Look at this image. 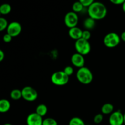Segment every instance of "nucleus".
I'll return each instance as SVG.
<instances>
[{
	"label": "nucleus",
	"instance_id": "obj_15",
	"mask_svg": "<svg viewBox=\"0 0 125 125\" xmlns=\"http://www.w3.org/2000/svg\"><path fill=\"white\" fill-rule=\"evenodd\" d=\"M48 112V107L44 104H40L38 105L37 107H36V110H35V113L37 114L42 117H44L46 115Z\"/></svg>",
	"mask_w": 125,
	"mask_h": 125
},
{
	"label": "nucleus",
	"instance_id": "obj_16",
	"mask_svg": "<svg viewBox=\"0 0 125 125\" xmlns=\"http://www.w3.org/2000/svg\"><path fill=\"white\" fill-rule=\"evenodd\" d=\"M101 111L103 114H111L114 112V106L111 103H106L101 107Z\"/></svg>",
	"mask_w": 125,
	"mask_h": 125
},
{
	"label": "nucleus",
	"instance_id": "obj_3",
	"mask_svg": "<svg viewBox=\"0 0 125 125\" xmlns=\"http://www.w3.org/2000/svg\"><path fill=\"white\" fill-rule=\"evenodd\" d=\"M51 81L52 83L57 86L66 85L69 81V76L63 71H57L51 75Z\"/></svg>",
	"mask_w": 125,
	"mask_h": 125
},
{
	"label": "nucleus",
	"instance_id": "obj_7",
	"mask_svg": "<svg viewBox=\"0 0 125 125\" xmlns=\"http://www.w3.org/2000/svg\"><path fill=\"white\" fill-rule=\"evenodd\" d=\"M79 21V17L76 13L73 12H69L66 13L64 18V23L66 26L69 29L77 26Z\"/></svg>",
	"mask_w": 125,
	"mask_h": 125
},
{
	"label": "nucleus",
	"instance_id": "obj_5",
	"mask_svg": "<svg viewBox=\"0 0 125 125\" xmlns=\"http://www.w3.org/2000/svg\"><path fill=\"white\" fill-rule=\"evenodd\" d=\"M120 37L115 32H110L106 34L104 38V44L107 48H115L119 45Z\"/></svg>",
	"mask_w": 125,
	"mask_h": 125
},
{
	"label": "nucleus",
	"instance_id": "obj_17",
	"mask_svg": "<svg viewBox=\"0 0 125 125\" xmlns=\"http://www.w3.org/2000/svg\"><path fill=\"white\" fill-rule=\"evenodd\" d=\"M10 98L13 100H18L22 98V92L21 90L20 89H13L11 91Z\"/></svg>",
	"mask_w": 125,
	"mask_h": 125
},
{
	"label": "nucleus",
	"instance_id": "obj_14",
	"mask_svg": "<svg viewBox=\"0 0 125 125\" xmlns=\"http://www.w3.org/2000/svg\"><path fill=\"white\" fill-rule=\"evenodd\" d=\"M95 24H96V22L95 20L90 17L85 18L84 21V27L86 29V30L88 31L94 29L95 26Z\"/></svg>",
	"mask_w": 125,
	"mask_h": 125
},
{
	"label": "nucleus",
	"instance_id": "obj_10",
	"mask_svg": "<svg viewBox=\"0 0 125 125\" xmlns=\"http://www.w3.org/2000/svg\"><path fill=\"white\" fill-rule=\"evenodd\" d=\"M42 117L35 112L31 113L26 118L27 125H43Z\"/></svg>",
	"mask_w": 125,
	"mask_h": 125
},
{
	"label": "nucleus",
	"instance_id": "obj_22",
	"mask_svg": "<svg viewBox=\"0 0 125 125\" xmlns=\"http://www.w3.org/2000/svg\"><path fill=\"white\" fill-rule=\"evenodd\" d=\"M43 125H58L57 121L52 118H46L43 120Z\"/></svg>",
	"mask_w": 125,
	"mask_h": 125
},
{
	"label": "nucleus",
	"instance_id": "obj_19",
	"mask_svg": "<svg viewBox=\"0 0 125 125\" xmlns=\"http://www.w3.org/2000/svg\"><path fill=\"white\" fill-rule=\"evenodd\" d=\"M84 9V6H83L80 1H76V2H74L72 6V10L73 12H75V13H79V12H82Z\"/></svg>",
	"mask_w": 125,
	"mask_h": 125
},
{
	"label": "nucleus",
	"instance_id": "obj_23",
	"mask_svg": "<svg viewBox=\"0 0 125 125\" xmlns=\"http://www.w3.org/2000/svg\"><path fill=\"white\" fill-rule=\"evenodd\" d=\"M103 120V114H98L95 116L94 118V121L96 124H100Z\"/></svg>",
	"mask_w": 125,
	"mask_h": 125
},
{
	"label": "nucleus",
	"instance_id": "obj_32",
	"mask_svg": "<svg viewBox=\"0 0 125 125\" xmlns=\"http://www.w3.org/2000/svg\"><path fill=\"white\" fill-rule=\"evenodd\" d=\"M123 115H124V124L125 125V113L123 114Z\"/></svg>",
	"mask_w": 125,
	"mask_h": 125
},
{
	"label": "nucleus",
	"instance_id": "obj_4",
	"mask_svg": "<svg viewBox=\"0 0 125 125\" xmlns=\"http://www.w3.org/2000/svg\"><path fill=\"white\" fill-rule=\"evenodd\" d=\"M74 47L78 53L84 56L89 54L91 50V46L89 42L82 38L75 42Z\"/></svg>",
	"mask_w": 125,
	"mask_h": 125
},
{
	"label": "nucleus",
	"instance_id": "obj_21",
	"mask_svg": "<svg viewBox=\"0 0 125 125\" xmlns=\"http://www.w3.org/2000/svg\"><path fill=\"white\" fill-rule=\"evenodd\" d=\"M8 25L9 24L7 20L4 17H0V31H2L4 29H7Z\"/></svg>",
	"mask_w": 125,
	"mask_h": 125
},
{
	"label": "nucleus",
	"instance_id": "obj_25",
	"mask_svg": "<svg viewBox=\"0 0 125 125\" xmlns=\"http://www.w3.org/2000/svg\"><path fill=\"white\" fill-rule=\"evenodd\" d=\"M79 1L83 4L84 7H88V8L94 2V0H80Z\"/></svg>",
	"mask_w": 125,
	"mask_h": 125
},
{
	"label": "nucleus",
	"instance_id": "obj_30",
	"mask_svg": "<svg viewBox=\"0 0 125 125\" xmlns=\"http://www.w3.org/2000/svg\"><path fill=\"white\" fill-rule=\"evenodd\" d=\"M120 39H121V40H123V42H125V31L123 32L121 34Z\"/></svg>",
	"mask_w": 125,
	"mask_h": 125
},
{
	"label": "nucleus",
	"instance_id": "obj_28",
	"mask_svg": "<svg viewBox=\"0 0 125 125\" xmlns=\"http://www.w3.org/2000/svg\"><path fill=\"white\" fill-rule=\"evenodd\" d=\"M111 3L114 4L115 5H120L123 4L125 2V0H111Z\"/></svg>",
	"mask_w": 125,
	"mask_h": 125
},
{
	"label": "nucleus",
	"instance_id": "obj_24",
	"mask_svg": "<svg viewBox=\"0 0 125 125\" xmlns=\"http://www.w3.org/2000/svg\"><path fill=\"white\" fill-rule=\"evenodd\" d=\"M63 72H65L67 75H68V76L72 75L74 72V70H73V68L72 67V66H67L66 67H65L64 70H63Z\"/></svg>",
	"mask_w": 125,
	"mask_h": 125
},
{
	"label": "nucleus",
	"instance_id": "obj_18",
	"mask_svg": "<svg viewBox=\"0 0 125 125\" xmlns=\"http://www.w3.org/2000/svg\"><path fill=\"white\" fill-rule=\"evenodd\" d=\"M12 10V7L10 4L7 3L2 4L0 6V13L2 15H7Z\"/></svg>",
	"mask_w": 125,
	"mask_h": 125
},
{
	"label": "nucleus",
	"instance_id": "obj_31",
	"mask_svg": "<svg viewBox=\"0 0 125 125\" xmlns=\"http://www.w3.org/2000/svg\"><path fill=\"white\" fill-rule=\"evenodd\" d=\"M122 9H123V12L125 13V2H123V4H122Z\"/></svg>",
	"mask_w": 125,
	"mask_h": 125
},
{
	"label": "nucleus",
	"instance_id": "obj_33",
	"mask_svg": "<svg viewBox=\"0 0 125 125\" xmlns=\"http://www.w3.org/2000/svg\"><path fill=\"white\" fill-rule=\"evenodd\" d=\"M3 125H12V124H10V123H6V124Z\"/></svg>",
	"mask_w": 125,
	"mask_h": 125
},
{
	"label": "nucleus",
	"instance_id": "obj_29",
	"mask_svg": "<svg viewBox=\"0 0 125 125\" xmlns=\"http://www.w3.org/2000/svg\"><path fill=\"white\" fill-rule=\"evenodd\" d=\"M5 57V54L2 50H0V62H2Z\"/></svg>",
	"mask_w": 125,
	"mask_h": 125
},
{
	"label": "nucleus",
	"instance_id": "obj_8",
	"mask_svg": "<svg viewBox=\"0 0 125 125\" xmlns=\"http://www.w3.org/2000/svg\"><path fill=\"white\" fill-rule=\"evenodd\" d=\"M110 125H123L124 124V115L120 111L113 112L109 118Z\"/></svg>",
	"mask_w": 125,
	"mask_h": 125
},
{
	"label": "nucleus",
	"instance_id": "obj_2",
	"mask_svg": "<svg viewBox=\"0 0 125 125\" xmlns=\"http://www.w3.org/2000/svg\"><path fill=\"white\" fill-rule=\"evenodd\" d=\"M76 78L81 84L87 85L92 83L94 79V76L89 68L84 67L79 68L77 71Z\"/></svg>",
	"mask_w": 125,
	"mask_h": 125
},
{
	"label": "nucleus",
	"instance_id": "obj_9",
	"mask_svg": "<svg viewBox=\"0 0 125 125\" xmlns=\"http://www.w3.org/2000/svg\"><path fill=\"white\" fill-rule=\"evenodd\" d=\"M21 30L22 27L20 23L17 21H13L9 24L7 28V34H9L12 37H14L19 35Z\"/></svg>",
	"mask_w": 125,
	"mask_h": 125
},
{
	"label": "nucleus",
	"instance_id": "obj_20",
	"mask_svg": "<svg viewBox=\"0 0 125 125\" xmlns=\"http://www.w3.org/2000/svg\"><path fill=\"white\" fill-rule=\"evenodd\" d=\"M68 125H85V124L83 120H82L79 117H75L71 118Z\"/></svg>",
	"mask_w": 125,
	"mask_h": 125
},
{
	"label": "nucleus",
	"instance_id": "obj_1",
	"mask_svg": "<svg viewBox=\"0 0 125 125\" xmlns=\"http://www.w3.org/2000/svg\"><path fill=\"white\" fill-rule=\"evenodd\" d=\"M107 7L102 2H94L88 8L89 16L95 20L103 19L107 15Z\"/></svg>",
	"mask_w": 125,
	"mask_h": 125
},
{
	"label": "nucleus",
	"instance_id": "obj_26",
	"mask_svg": "<svg viewBox=\"0 0 125 125\" xmlns=\"http://www.w3.org/2000/svg\"><path fill=\"white\" fill-rule=\"evenodd\" d=\"M91 37V33L89 31L84 30L83 31V34H82V39H85V40L89 41V39Z\"/></svg>",
	"mask_w": 125,
	"mask_h": 125
},
{
	"label": "nucleus",
	"instance_id": "obj_27",
	"mask_svg": "<svg viewBox=\"0 0 125 125\" xmlns=\"http://www.w3.org/2000/svg\"><path fill=\"white\" fill-rule=\"evenodd\" d=\"M12 37L11 35H10L9 34H6L5 35H4L3 38V41L6 43H9V42H10L12 40Z\"/></svg>",
	"mask_w": 125,
	"mask_h": 125
},
{
	"label": "nucleus",
	"instance_id": "obj_6",
	"mask_svg": "<svg viewBox=\"0 0 125 125\" xmlns=\"http://www.w3.org/2000/svg\"><path fill=\"white\" fill-rule=\"evenodd\" d=\"M22 98L29 102L34 101L37 99L38 93L35 89L30 86H26L21 90Z\"/></svg>",
	"mask_w": 125,
	"mask_h": 125
},
{
	"label": "nucleus",
	"instance_id": "obj_12",
	"mask_svg": "<svg viewBox=\"0 0 125 125\" xmlns=\"http://www.w3.org/2000/svg\"><path fill=\"white\" fill-rule=\"evenodd\" d=\"M83 31L78 27H74V28L69 29L68 31V35L70 37L72 38L73 40L76 41L82 38V34H83Z\"/></svg>",
	"mask_w": 125,
	"mask_h": 125
},
{
	"label": "nucleus",
	"instance_id": "obj_13",
	"mask_svg": "<svg viewBox=\"0 0 125 125\" xmlns=\"http://www.w3.org/2000/svg\"><path fill=\"white\" fill-rule=\"evenodd\" d=\"M10 109V103L9 101L6 99L0 100V112L1 113H6Z\"/></svg>",
	"mask_w": 125,
	"mask_h": 125
},
{
	"label": "nucleus",
	"instance_id": "obj_11",
	"mask_svg": "<svg viewBox=\"0 0 125 125\" xmlns=\"http://www.w3.org/2000/svg\"><path fill=\"white\" fill-rule=\"evenodd\" d=\"M71 62L74 67L78 68H81L84 67L85 59H84V56L76 52L72 55V57H71Z\"/></svg>",
	"mask_w": 125,
	"mask_h": 125
}]
</instances>
